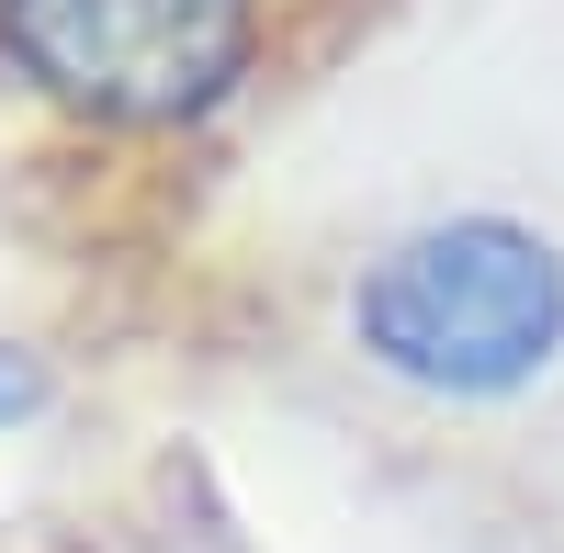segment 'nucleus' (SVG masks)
Here are the masks:
<instances>
[{
  "instance_id": "1",
  "label": "nucleus",
  "mask_w": 564,
  "mask_h": 553,
  "mask_svg": "<svg viewBox=\"0 0 564 553\" xmlns=\"http://www.w3.org/2000/svg\"><path fill=\"white\" fill-rule=\"evenodd\" d=\"M305 0H0V102L79 159H193L294 57Z\"/></svg>"
},
{
  "instance_id": "3",
  "label": "nucleus",
  "mask_w": 564,
  "mask_h": 553,
  "mask_svg": "<svg viewBox=\"0 0 564 553\" xmlns=\"http://www.w3.org/2000/svg\"><path fill=\"white\" fill-rule=\"evenodd\" d=\"M45 395H57V384H45V361L0 339V430H23V419H45Z\"/></svg>"
},
{
  "instance_id": "2",
  "label": "nucleus",
  "mask_w": 564,
  "mask_h": 553,
  "mask_svg": "<svg viewBox=\"0 0 564 553\" xmlns=\"http://www.w3.org/2000/svg\"><path fill=\"white\" fill-rule=\"evenodd\" d=\"M339 339L372 384L452 419L531 406L564 373V238L508 204L417 215L350 260Z\"/></svg>"
}]
</instances>
